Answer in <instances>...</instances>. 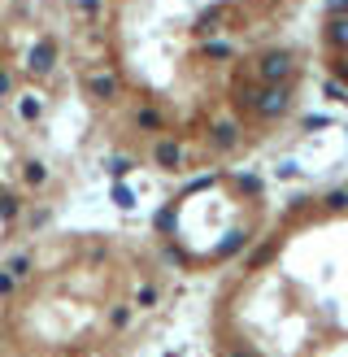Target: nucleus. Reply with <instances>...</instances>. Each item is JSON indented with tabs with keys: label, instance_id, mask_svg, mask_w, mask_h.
Returning <instances> with one entry per match:
<instances>
[{
	"label": "nucleus",
	"instance_id": "obj_1",
	"mask_svg": "<svg viewBox=\"0 0 348 357\" xmlns=\"http://www.w3.org/2000/svg\"><path fill=\"white\" fill-rule=\"evenodd\" d=\"M57 66V40H35V48H31V57H26V70L31 74H48Z\"/></svg>",
	"mask_w": 348,
	"mask_h": 357
},
{
	"label": "nucleus",
	"instance_id": "obj_2",
	"mask_svg": "<svg viewBox=\"0 0 348 357\" xmlns=\"http://www.w3.org/2000/svg\"><path fill=\"white\" fill-rule=\"evenodd\" d=\"M88 96H96V101H113V96H118V78L113 74H88Z\"/></svg>",
	"mask_w": 348,
	"mask_h": 357
},
{
	"label": "nucleus",
	"instance_id": "obj_3",
	"mask_svg": "<svg viewBox=\"0 0 348 357\" xmlns=\"http://www.w3.org/2000/svg\"><path fill=\"white\" fill-rule=\"evenodd\" d=\"M31 266H35V262H31V257H26V253H18V257H9V266H5V270H9V274H13V279H18V283H22V279H26V274H31Z\"/></svg>",
	"mask_w": 348,
	"mask_h": 357
},
{
	"label": "nucleus",
	"instance_id": "obj_4",
	"mask_svg": "<svg viewBox=\"0 0 348 357\" xmlns=\"http://www.w3.org/2000/svg\"><path fill=\"white\" fill-rule=\"evenodd\" d=\"M157 161H161V166H170V170H174V166H179V144L161 140V144H157Z\"/></svg>",
	"mask_w": 348,
	"mask_h": 357
},
{
	"label": "nucleus",
	"instance_id": "obj_5",
	"mask_svg": "<svg viewBox=\"0 0 348 357\" xmlns=\"http://www.w3.org/2000/svg\"><path fill=\"white\" fill-rule=\"evenodd\" d=\"M22 178H26L31 188H40L44 178H48V170H44V161H26V166H22Z\"/></svg>",
	"mask_w": 348,
	"mask_h": 357
},
{
	"label": "nucleus",
	"instance_id": "obj_6",
	"mask_svg": "<svg viewBox=\"0 0 348 357\" xmlns=\"http://www.w3.org/2000/svg\"><path fill=\"white\" fill-rule=\"evenodd\" d=\"M18 197H13V192H0V218H5V222H13V218H18Z\"/></svg>",
	"mask_w": 348,
	"mask_h": 357
},
{
	"label": "nucleus",
	"instance_id": "obj_7",
	"mask_svg": "<svg viewBox=\"0 0 348 357\" xmlns=\"http://www.w3.org/2000/svg\"><path fill=\"white\" fill-rule=\"evenodd\" d=\"M135 126H140V131H161V113L140 109V113H135Z\"/></svg>",
	"mask_w": 348,
	"mask_h": 357
},
{
	"label": "nucleus",
	"instance_id": "obj_8",
	"mask_svg": "<svg viewBox=\"0 0 348 357\" xmlns=\"http://www.w3.org/2000/svg\"><path fill=\"white\" fill-rule=\"evenodd\" d=\"M18 118L35 122V118H40V101H31V96H26V101H18Z\"/></svg>",
	"mask_w": 348,
	"mask_h": 357
},
{
	"label": "nucleus",
	"instance_id": "obj_9",
	"mask_svg": "<svg viewBox=\"0 0 348 357\" xmlns=\"http://www.w3.org/2000/svg\"><path fill=\"white\" fill-rule=\"evenodd\" d=\"M13 288H18V279H13V274L9 270H0V297H9V292Z\"/></svg>",
	"mask_w": 348,
	"mask_h": 357
},
{
	"label": "nucleus",
	"instance_id": "obj_10",
	"mask_svg": "<svg viewBox=\"0 0 348 357\" xmlns=\"http://www.w3.org/2000/svg\"><path fill=\"white\" fill-rule=\"evenodd\" d=\"M9 92H13V74H9V70H0V101H5Z\"/></svg>",
	"mask_w": 348,
	"mask_h": 357
},
{
	"label": "nucleus",
	"instance_id": "obj_11",
	"mask_svg": "<svg viewBox=\"0 0 348 357\" xmlns=\"http://www.w3.org/2000/svg\"><path fill=\"white\" fill-rule=\"evenodd\" d=\"M78 9L83 13H101V0H78Z\"/></svg>",
	"mask_w": 348,
	"mask_h": 357
},
{
	"label": "nucleus",
	"instance_id": "obj_12",
	"mask_svg": "<svg viewBox=\"0 0 348 357\" xmlns=\"http://www.w3.org/2000/svg\"><path fill=\"white\" fill-rule=\"evenodd\" d=\"M0 344H5V331H0Z\"/></svg>",
	"mask_w": 348,
	"mask_h": 357
}]
</instances>
